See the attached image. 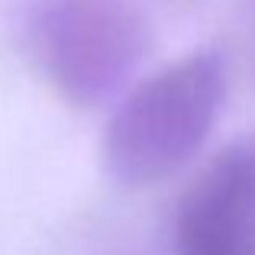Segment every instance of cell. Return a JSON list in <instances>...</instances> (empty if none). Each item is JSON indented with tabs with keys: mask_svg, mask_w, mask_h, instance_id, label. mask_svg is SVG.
Segmentation results:
<instances>
[{
	"mask_svg": "<svg viewBox=\"0 0 255 255\" xmlns=\"http://www.w3.org/2000/svg\"><path fill=\"white\" fill-rule=\"evenodd\" d=\"M243 45H246V58H249V68L255 78V0L243 3Z\"/></svg>",
	"mask_w": 255,
	"mask_h": 255,
	"instance_id": "obj_4",
	"label": "cell"
},
{
	"mask_svg": "<svg viewBox=\"0 0 255 255\" xmlns=\"http://www.w3.org/2000/svg\"><path fill=\"white\" fill-rule=\"evenodd\" d=\"M174 243L178 255H255V136L223 149L187 187Z\"/></svg>",
	"mask_w": 255,
	"mask_h": 255,
	"instance_id": "obj_3",
	"label": "cell"
},
{
	"mask_svg": "<svg viewBox=\"0 0 255 255\" xmlns=\"http://www.w3.org/2000/svg\"><path fill=\"white\" fill-rule=\"evenodd\" d=\"M223 100L226 68L210 49H197L139 81L120 100L104 136L110 178L142 191L178 174L210 139Z\"/></svg>",
	"mask_w": 255,
	"mask_h": 255,
	"instance_id": "obj_1",
	"label": "cell"
},
{
	"mask_svg": "<svg viewBox=\"0 0 255 255\" xmlns=\"http://www.w3.org/2000/svg\"><path fill=\"white\" fill-rule=\"evenodd\" d=\"M26 45L62 104L94 110L123 87L149 49L142 0H36Z\"/></svg>",
	"mask_w": 255,
	"mask_h": 255,
	"instance_id": "obj_2",
	"label": "cell"
}]
</instances>
